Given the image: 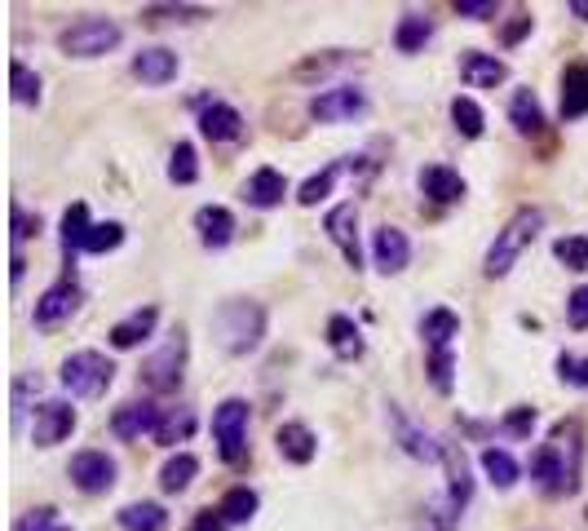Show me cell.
Returning <instances> with one entry per match:
<instances>
[{
	"label": "cell",
	"instance_id": "6da1fadb",
	"mask_svg": "<svg viewBox=\"0 0 588 531\" xmlns=\"http://www.w3.org/2000/svg\"><path fill=\"white\" fill-rule=\"evenodd\" d=\"M579 465H584V430L579 421H557L548 443L535 447L531 456V483L544 496H575L579 491Z\"/></svg>",
	"mask_w": 588,
	"mask_h": 531
},
{
	"label": "cell",
	"instance_id": "7a4b0ae2",
	"mask_svg": "<svg viewBox=\"0 0 588 531\" xmlns=\"http://www.w3.org/2000/svg\"><path fill=\"white\" fill-rule=\"evenodd\" d=\"M213 337L226 355H252L265 337V311L248 297H230L213 311Z\"/></svg>",
	"mask_w": 588,
	"mask_h": 531
},
{
	"label": "cell",
	"instance_id": "3957f363",
	"mask_svg": "<svg viewBox=\"0 0 588 531\" xmlns=\"http://www.w3.org/2000/svg\"><path fill=\"white\" fill-rule=\"evenodd\" d=\"M540 226H544V213H540V208H518V213L496 230V239H491V248H487V261H482V271H487L491 280H504L513 266H518V257L535 243Z\"/></svg>",
	"mask_w": 588,
	"mask_h": 531
},
{
	"label": "cell",
	"instance_id": "277c9868",
	"mask_svg": "<svg viewBox=\"0 0 588 531\" xmlns=\"http://www.w3.org/2000/svg\"><path fill=\"white\" fill-rule=\"evenodd\" d=\"M116 381V364L98 350H76L63 359V386L76 394V399H102Z\"/></svg>",
	"mask_w": 588,
	"mask_h": 531
},
{
	"label": "cell",
	"instance_id": "5b68a950",
	"mask_svg": "<svg viewBox=\"0 0 588 531\" xmlns=\"http://www.w3.org/2000/svg\"><path fill=\"white\" fill-rule=\"evenodd\" d=\"M182 377H186V333L182 328H173L168 333V342L142 364V372H138V381L151 390V394H173L177 386H182Z\"/></svg>",
	"mask_w": 588,
	"mask_h": 531
},
{
	"label": "cell",
	"instance_id": "8992f818",
	"mask_svg": "<svg viewBox=\"0 0 588 531\" xmlns=\"http://www.w3.org/2000/svg\"><path fill=\"white\" fill-rule=\"evenodd\" d=\"M213 438H217V456L226 465H243L248 460V403L243 399H221L217 403Z\"/></svg>",
	"mask_w": 588,
	"mask_h": 531
},
{
	"label": "cell",
	"instance_id": "52a82bcc",
	"mask_svg": "<svg viewBox=\"0 0 588 531\" xmlns=\"http://www.w3.org/2000/svg\"><path fill=\"white\" fill-rule=\"evenodd\" d=\"M120 45V28L111 19H80L67 32H58V50L67 58H102Z\"/></svg>",
	"mask_w": 588,
	"mask_h": 531
},
{
	"label": "cell",
	"instance_id": "ba28073f",
	"mask_svg": "<svg viewBox=\"0 0 588 531\" xmlns=\"http://www.w3.org/2000/svg\"><path fill=\"white\" fill-rule=\"evenodd\" d=\"M324 230H328V239L341 248V257H346V266L359 275L363 271V243H359V204H337V208H328V217H324Z\"/></svg>",
	"mask_w": 588,
	"mask_h": 531
},
{
	"label": "cell",
	"instance_id": "9c48e42d",
	"mask_svg": "<svg viewBox=\"0 0 588 531\" xmlns=\"http://www.w3.org/2000/svg\"><path fill=\"white\" fill-rule=\"evenodd\" d=\"M80 302H85V293H80V284L67 275V280H58L54 289H45L41 293V302H36V311H32V319H36V328H63L76 311H80Z\"/></svg>",
	"mask_w": 588,
	"mask_h": 531
},
{
	"label": "cell",
	"instance_id": "30bf717a",
	"mask_svg": "<svg viewBox=\"0 0 588 531\" xmlns=\"http://www.w3.org/2000/svg\"><path fill=\"white\" fill-rule=\"evenodd\" d=\"M363 111H368V94L355 89V85L324 89V94L311 102V116H315L319 124H346V120H355V116H363Z\"/></svg>",
	"mask_w": 588,
	"mask_h": 531
},
{
	"label": "cell",
	"instance_id": "8fae6325",
	"mask_svg": "<svg viewBox=\"0 0 588 531\" xmlns=\"http://www.w3.org/2000/svg\"><path fill=\"white\" fill-rule=\"evenodd\" d=\"M67 474H72V483H76L85 496H102V491H111V487H116V460H111L107 452H98V447L76 452Z\"/></svg>",
	"mask_w": 588,
	"mask_h": 531
},
{
	"label": "cell",
	"instance_id": "7c38bea8",
	"mask_svg": "<svg viewBox=\"0 0 588 531\" xmlns=\"http://www.w3.org/2000/svg\"><path fill=\"white\" fill-rule=\"evenodd\" d=\"M72 430H76V408H72V403L45 399V403L36 408V425H32L36 447H58L63 438H72Z\"/></svg>",
	"mask_w": 588,
	"mask_h": 531
},
{
	"label": "cell",
	"instance_id": "4fadbf2b",
	"mask_svg": "<svg viewBox=\"0 0 588 531\" xmlns=\"http://www.w3.org/2000/svg\"><path fill=\"white\" fill-rule=\"evenodd\" d=\"M160 421H164V408H155V403H124V408L111 412V434L124 438V443H133L142 434L155 438L160 434Z\"/></svg>",
	"mask_w": 588,
	"mask_h": 531
},
{
	"label": "cell",
	"instance_id": "5bb4252c",
	"mask_svg": "<svg viewBox=\"0 0 588 531\" xmlns=\"http://www.w3.org/2000/svg\"><path fill=\"white\" fill-rule=\"evenodd\" d=\"M390 425H394V438H399V447H403L407 456H416V460H425V465L443 460V438H434L429 430H421L416 421H407L394 403H390Z\"/></svg>",
	"mask_w": 588,
	"mask_h": 531
},
{
	"label": "cell",
	"instance_id": "9a60e30c",
	"mask_svg": "<svg viewBox=\"0 0 588 531\" xmlns=\"http://www.w3.org/2000/svg\"><path fill=\"white\" fill-rule=\"evenodd\" d=\"M372 261H377V271L381 275H403L407 271V261H412V243L399 226H381L372 235Z\"/></svg>",
	"mask_w": 588,
	"mask_h": 531
},
{
	"label": "cell",
	"instance_id": "2e32d148",
	"mask_svg": "<svg viewBox=\"0 0 588 531\" xmlns=\"http://www.w3.org/2000/svg\"><path fill=\"white\" fill-rule=\"evenodd\" d=\"M274 447H279V456L292 460V465H311V460L319 456V438H315V430L302 425V421H283L279 434H274Z\"/></svg>",
	"mask_w": 588,
	"mask_h": 531
},
{
	"label": "cell",
	"instance_id": "e0dca14e",
	"mask_svg": "<svg viewBox=\"0 0 588 531\" xmlns=\"http://www.w3.org/2000/svg\"><path fill=\"white\" fill-rule=\"evenodd\" d=\"M199 133L208 142H239L243 138V116L230 102H204L199 107Z\"/></svg>",
	"mask_w": 588,
	"mask_h": 531
},
{
	"label": "cell",
	"instance_id": "ac0fdd59",
	"mask_svg": "<svg viewBox=\"0 0 588 531\" xmlns=\"http://www.w3.org/2000/svg\"><path fill=\"white\" fill-rule=\"evenodd\" d=\"M177 72H182V63H177V54L173 50H142L138 58H133V76L142 80V85H151V89H164V85H173L177 80Z\"/></svg>",
	"mask_w": 588,
	"mask_h": 531
},
{
	"label": "cell",
	"instance_id": "d6986e66",
	"mask_svg": "<svg viewBox=\"0 0 588 531\" xmlns=\"http://www.w3.org/2000/svg\"><path fill=\"white\" fill-rule=\"evenodd\" d=\"M443 465H447V505L460 513L473 496V478H469V460L460 443H443Z\"/></svg>",
	"mask_w": 588,
	"mask_h": 531
},
{
	"label": "cell",
	"instance_id": "ffe728a7",
	"mask_svg": "<svg viewBox=\"0 0 588 531\" xmlns=\"http://www.w3.org/2000/svg\"><path fill=\"white\" fill-rule=\"evenodd\" d=\"M460 80H465L469 89H496V85L509 80V67H504L496 54H478V50H469V54L460 58Z\"/></svg>",
	"mask_w": 588,
	"mask_h": 531
},
{
	"label": "cell",
	"instance_id": "44dd1931",
	"mask_svg": "<svg viewBox=\"0 0 588 531\" xmlns=\"http://www.w3.org/2000/svg\"><path fill=\"white\" fill-rule=\"evenodd\" d=\"M195 230H199V243L204 248H226L235 239V213L221 208V204H204L195 213Z\"/></svg>",
	"mask_w": 588,
	"mask_h": 531
},
{
	"label": "cell",
	"instance_id": "7402d4cb",
	"mask_svg": "<svg viewBox=\"0 0 588 531\" xmlns=\"http://www.w3.org/2000/svg\"><path fill=\"white\" fill-rule=\"evenodd\" d=\"M155 324H160V311H155V306H138V311L124 315L107 337H111L116 350H133V346H142V342L155 333Z\"/></svg>",
	"mask_w": 588,
	"mask_h": 531
},
{
	"label": "cell",
	"instance_id": "603a6c76",
	"mask_svg": "<svg viewBox=\"0 0 588 531\" xmlns=\"http://www.w3.org/2000/svg\"><path fill=\"white\" fill-rule=\"evenodd\" d=\"M421 191L434 204H456V199H465V177L456 169H447V164H425L421 169Z\"/></svg>",
	"mask_w": 588,
	"mask_h": 531
},
{
	"label": "cell",
	"instance_id": "cb8c5ba5",
	"mask_svg": "<svg viewBox=\"0 0 588 531\" xmlns=\"http://www.w3.org/2000/svg\"><path fill=\"white\" fill-rule=\"evenodd\" d=\"M283 195H287V177L279 173V169H257L248 182H243V199L252 204V208H274V204H283Z\"/></svg>",
	"mask_w": 588,
	"mask_h": 531
},
{
	"label": "cell",
	"instance_id": "d4e9b609",
	"mask_svg": "<svg viewBox=\"0 0 588 531\" xmlns=\"http://www.w3.org/2000/svg\"><path fill=\"white\" fill-rule=\"evenodd\" d=\"M89 235H94V221H89V208L85 204H72L63 213V261L76 266V257L89 248Z\"/></svg>",
	"mask_w": 588,
	"mask_h": 531
},
{
	"label": "cell",
	"instance_id": "484cf974",
	"mask_svg": "<svg viewBox=\"0 0 588 531\" xmlns=\"http://www.w3.org/2000/svg\"><path fill=\"white\" fill-rule=\"evenodd\" d=\"M588 116V63H570L562 72V120Z\"/></svg>",
	"mask_w": 588,
	"mask_h": 531
},
{
	"label": "cell",
	"instance_id": "4316f807",
	"mask_svg": "<svg viewBox=\"0 0 588 531\" xmlns=\"http://www.w3.org/2000/svg\"><path fill=\"white\" fill-rule=\"evenodd\" d=\"M350 63H359V54H350V50L311 54V58H302L297 67H292V80H324V76H337V72H346Z\"/></svg>",
	"mask_w": 588,
	"mask_h": 531
},
{
	"label": "cell",
	"instance_id": "83f0119b",
	"mask_svg": "<svg viewBox=\"0 0 588 531\" xmlns=\"http://www.w3.org/2000/svg\"><path fill=\"white\" fill-rule=\"evenodd\" d=\"M509 120H513V129H518L522 138H540V133H544V111H540L535 89H518V94H513Z\"/></svg>",
	"mask_w": 588,
	"mask_h": 531
},
{
	"label": "cell",
	"instance_id": "f1b7e54d",
	"mask_svg": "<svg viewBox=\"0 0 588 531\" xmlns=\"http://www.w3.org/2000/svg\"><path fill=\"white\" fill-rule=\"evenodd\" d=\"M421 337H425L429 355H434V350H451V342L460 337V319H456L447 306H438V311H429V315L421 319Z\"/></svg>",
	"mask_w": 588,
	"mask_h": 531
},
{
	"label": "cell",
	"instance_id": "f546056e",
	"mask_svg": "<svg viewBox=\"0 0 588 531\" xmlns=\"http://www.w3.org/2000/svg\"><path fill=\"white\" fill-rule=\"evenodd\" d=\"M116 518H120L124 531H168V509L155 505V500H133Z\"/></svg>",
	"mask_w": 588,
	"mask_h": 531
},
{
	"label": "cell",
	"instance_id": "4dcf8cb0",
	"mask_svg": "<svg viewBox=\"0 0 588 531\" xmlns=\"http://www.w3.org/2000/svg\"><path fill=\"white\" fill-rule=\"evenodd\" d=\"M328 346H333V355L337 359H359L363 355V333H359V324L350 319V315H333L328 319Z\"/></svg>",
	"mask_w": 588,
	"mask_h": 531
},
{
	"label": "cell",
	"instance_id": "1f68e13d",
	"mask_svg": "<svg viewBox=\"0 0 588 531\" xmlns=\"http://www.w3.org/2000/svg\"><path fill=\"white\" fill-rule=\"evenodd\" d=\"M429 36H434V23L425 14H403L399 28H394V50L399 54H421L429 45Z\"/></svg>",
	"mask_w": 588,
	"mask_h": 531
},
{
	"label": "cell",
	"instance_id": "d6a6232c",
	"mask_svg": "<svg viewBox=\"0 0 588 531\" xmlns=\"http://www.w3.org/2000/svg\"><path fill=\"white\" fill-rule=\"evenodd\" d=\"M195 474H199V460H195L190 452H177V456L164 460V469H160V487H164L168 496H177V491H186V487L195 483Z\"/></svg>",
	"mask_w": 588,
	"mask_h": 531
},
{
	"label": "cell",
	"instance_id": "836d02e7",
	"mask_svg": "<svg viewBox=\"0 0 588 531\" xmlns=\"http://www.w3.org/2000/svg\"><path fill=\"white\" fill-rule=\"evenodd\" d=\"M199 19H213V10L204 6H146L142 10V23L160 28V23H199Z\"/></svg>",
	"mask_w": 588,
	"mask_h": 531
},
{
	"label": "cell",
	"instance_id": "e575fe53",
	"mask_svg": "<svg viewBox=\"0 0 588 531\" xmlns=\"http://www.w3.org/2000/svg\"><path fill=\"white\" fill-rule=\"evenodd\" d=\"M482 474H487L500 491H509V487L518 483V460H513L504 447H487V452H482Z\"/></svg>",
	"mask_w": 588,
	"mask_h": 531
},
{
	"label": "cell",
	"instance_id": "d590c367",
	"mask_svg": "<svg viewBox=\"0 0 588 531\" xmlns=\"http://www.w3.org/2000/svg\"><path fill=\"white\" fill-rule=\"evenodd\" d=\"M190 430H195V412H190V408H168V412H164V421H160L155 443H164V447L186 443V438H190Z\"/></svg>",
	"mask_w": 588,
	"mask_h": 531
},
{
	"label": "cell",
	"instance_id": "8d00e7d4",
	"mask_svg": "<svg viewBox=\"0 0 588 531\" xmlns=\"http://www.w3.org/2000/svg\"><path fill=\"white\" fill-rule=\"evenodd\" d=\"M10 89H14V102H23V107H36L41 102V76L28 67V63H10Z\"/></svg>",
	"mask_w": 588,
	"mask_h": 531
},
{
	"label": "cell",
	"instance_id": "74e56055",
	"mask_svg": "<svg viewBox=\"0 0 588 531\" xmlns=\"http://www.w3.org/2000/svg\"><path fill=\"white\" fill-rule=\"evenodd\" d=\"M257 505H261V500H257V491H252V487H230V491L221 496V505H217V509H221V518H226V522H248V518L257 513Z\"/></svg>",
	"mask_w": 588,
	"mask_h": 531
},
{
	"label": "cell",
	"instance_id": "f35d334b",
	"mask_svg": "<svg viewBox=\"0 0 588 531\" xmlns=\"http://www.w3.org/2000/svg\"><path fill=\"white\" fill-rule=\"evenodd\" d=\"M195 177H199V155H195V147H190V142H177V147H173V155H168V182L190 186Z\"/></svg>",
	"mask_w": 588,
	"mask_h": 531
},
{
	"label": "cell",
	"instance_id": "ab89813d",
	"mask_svg": "<svg viewBox=\"0 0 588 531\" xmlns=\"http://www.w3.org/2000/svg\"><path fill=\"white\" fill-rule=\"evenodd\" d=\"M553 257L566 266V271H588V235H562L553 243Z\"/></svg>",
	"mask_w": 588,
	"mask_h": 531
},
{
	"label": "cell",
	"instance_id": "60d3db41",
	"mask_svg": "<svg viewBox=\"0 0 588 531\" xmlns=\"http://www.w3.org/2000/svg\"><path fill=\"white\" fill-rule=\"evenodd\" d=\"M451 120H456V129L465 138H482V129H487V116H482V107L473 98H451Z\"/></svg>",
	"mask_w": 588,
	"mask_h": 531
},
{
	"label": "cell",
	"instance_id": "b9f144b4",
	"mask_svg": "<svg viewBox=\"0 0 588 531\" xmlns=\"http://www.w3.org/2000/svg\"><path fill=\"white\" fill-rule=\"evenodd\" d=\"M337 177H341V164H328L324 173H315V177H306V186L297 191V199H302L306 208H315L319 199H328V195H333V186H337Z\"/></svg>",
	"mask_w": 588,
	"mask_h": 531
},
{
	"label": "cell",
	"instance_id": "7bdbcfd3",
	"mask_svg": "<svg viewBox=\"0 0 588 531\" xmlns=\"http://www.w3.org/2000/svg\"><path fill=\"white\" fill-rule=\"evenodd\" d=\"M14 531H72V527H67V522H58V509H54V505H41V509L23 513Z\"/></svg>",
	"mask_w": 588,
	"mask_h": 531
},
{
	"label": "cell",
	"instance_id": "ee69618b",
	"mask_svg": "<svg viewBox=\"0 0 588 531\" xmlns=\"http://www.w3.org/2000/svg\"><path fill=\"white\" fill-rule=\"evenodd\" d=\"M451 372H456V355L451 350H434L429 355V381L438 394H451Z\"/></svg>",
	"mask_w": 588,
	"mask_h": 531
},
{
	"label": "cell",
	"instance_id": "f6af8a7d",
	"mask_svg": "<svg viewBox=\"0 0 588 531\" xmlns=\"http://www.w3.org/2000/svg\"><path fill=\"white\" fill-rule=\"evenodd\" d=\"M120 243H124V226H120V221H98L85 252H111V248H120Z\"/></svg>",
	"mask_w": 588,
	"mask_h": 531
},
{
	"label": "cell",
	"instance_id": "bcb514c9",
	"mask_svg": "<svg viewBox=\"0 0 588 531\" xmlns=\"http://www.w3.org/2000/svg\"><path fill=\"white\" fill-rule=\"evenodd\" d=\"M557 377H562L566 386H579V390H588V359L557 355Z\"/></svg>",
	"mask_w": 588,
	"mask_h": 531
},
{
	"label": "cell",
	"instance_id": "7dc6e473",
	"mask_svg": "<svg viewBox=\"0 0 588 531\" xmlns=\"http://www.w3.org/2000/svg\"><path fill=\"white\" fill-rule=\"evenodd\" d=\"M566 324H570L575 333L588 328V289H575V293L566 297Z\"/></svg>",
	"mask_w": 588,
	"mask_h": 531
},
{
	"label": "cell",
	"instance_id": "c3c4849f",
	"mask_svg": "<svg viewBox=\"0 0 588 531\" xmlns=\"http://www.w3.org/2000/svg\"><path fill=\"white\" fill-rule=\"evenodd\" d=\"M456 14L460 19H496L500 14V0H456Z\"/></svg>",
	"mask_w": 588,
	"mask_h": 531
},
{
	"label": "cell",
	"instance_id": "681fc988",
	"mask_svg": "<svg viewBox=\"0 0 588 531\" xmlns=\"http://www.w3.org/2000/svg\"><path fill=\"white\" fill-rule=\"evenodd\" d=\"M535 430V408H513L509 416H504V434H513V438H526Z\"/></svg>",
	"mask_w": 588,
	"mask_h": 531
},
{
	"label": "cell",
	"instance_id": "f907efd6",
	"mask_svg": "<svg viewBox=\"0 0 588 531\" xmlns=\"http://www.w3.org/2000/svg\"><path fill=\"white\" fill-rule=\"evenodd\" d=\"M32 235H41V217H32L23 204H14V243H23Z\"/></svg>",
	"mask_w": 588,
	"mask_h": 531
},
{
	"label": "cell",
	"instance_id": "816d5d0a",
	"mask_svg": "<svg viewBox=\"0 0 588 531\" xmlns=\"http://www.w3.org/2000/svg\"><path fill=\"white\" fill-rule=\"evenodd\" d=\"M230 522L221 518V509H199L195 513V522H190V531H226Z\"/></svg>",
	"mask_w": 588,
	"mask_h": 531
},
{
	"label": "cell",
	"instance_id": "f5cc1de1",
	"mask_svg": "<svg viewBox=\"0 0 588 531\" xmlns=\"http://www.w3.org/2000/svg\"><path fill=\"white\" fill-rule=\"evenodd\" d=\"M531 28H535V19H531V14H518V19L504 28V45H518V41H522Z\"/></svg>",
	"mask_w": 588,
	"mask_h": 531
},
{
	"label": "cell",
	"instance_id": "db71d44e",
	"mask_svg": "<svg viewBox=\"0 0 588 531\" xmlns=\"http://www.w3.org/2000/svg\"><path fill=\"white\" fill-rule=\"evenodd\" d=\"M566 10H570L575 19H584V23H588V0H570V6H566Z\"/></svg>",
	"mask_w": 588,
	"mask_h": 531
}]
</instances>
